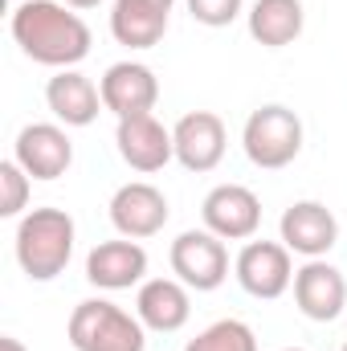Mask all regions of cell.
<instances>
[{
	"label": "cell",
	"mask_w": 347,
	"mask_h": 351,
	"mask_svg": "<svg viewBox=\"0 0 347 351\" xmlns=\"http://www.w3.org/2000/svg\"><path fill=\"white\" fill-rule=\"evenodd\" d=\"M147 4H160V8H168V12H172V4H176V0H147Z\"/></svg>",
	"instance_id": "25"
},
{
	"label": "cell",
	"mask_w": 347,
	"mask_h": 351,
	"mask_svg": "<svg viewBox=\"0 0 347 351\" xmlns=\"http://www.w3.org/2000/svg\"><path fill=\"white\" fill-rule=\"evenodd\" d=\"M278 229H282V245L290 250V254H298V258H327L331 250H335V241H339V221H335V213L327 208V204H319V200H294L286 213H282V221H278Z\"/></svg>",
	"instance_id": "9"
},
{
	"label": "cell",
	"mask_w": 347,
	"mask_h": 351,
	"mask_svg": "<svg viewBox=\"0 0 347 351\" xmlns=\"http://www.w3.org/2000/svg\"><path fill=\"white\" fill-rule=\"evenodd\" d=\"M184 4H188L192 21L208 25V29H225L246 12V0H184Z\"/></svg>",
	"instance_id": "22"
},
{
	"label": "cell",
	"mask_w": 347,
	"mask_h": 351,
	"mask_svg": "<svg viewBox=\"0 0 347 351\" xmlns=\"http://www.w3.org/2000/svg\"><path fill=\"white\" fill-rule=\"evenodd\" d=\"M45 102H49L53 119L66 123V127H90L98 119V110H106L102 106V90L78 70H58L45 82Z\"/></svg>",
	"instance_id": "17"
},
{
	"label": "cell",
	"mask_w": 347,
	"mask_h": 351,
	"mask_svg": "<svg viewBox=\"0 0 347 351\" xmlns=\"http://www.w3.org/2000/svg\"><path fill=\"white\" fill-rule=\"evenodd\" d=\"M172 274L196 294L217 290L229 278V250L217 233L208 229H188L172 241Z\"/></svg>",
	"instance_id": "5"
},
{
	"label": "cell",
	"mask_w": 347,
	"mask_h": 351,
	"mask_svg": "<svg viewBox=\"0 0 347 351\" xmlns=\"http://www.w3.org/2000/svg\"><path fill=\"white\" fill-rule=\"evenodd\" d=\"M135 315L147 331L156 335H176L188 315H192V298H188V286L180 278H147L135 294Z\"/></svg>",
	"instance_id": "16"
},
{
	"label": "cell",
	"mask_w": 347,
	"mask_h": 351,
	"mask_svg": "<svg viewBox=\"0 0 347 351\" xmlns=\"http://www.w3.org/2000/svg\"><path fill=\"white\" fill-rule=\"evenodd\" d=\"M147 274V250L131 237L119 241H98L86 258V282L98 290H131L143 286Z\"/></svg>",
	"instance_id": "15"
},
{
	"label": "cell",
	"mask_w": 347,
	"mask_h": 351,
	"mask_svg": "<svg viewBox=\"0 0 347 351\" xmlns=\"http://www.w3.org/2000/svg\"><path fill=\"white\" fill-rule=\"evenodd\" d=\"M204 229L221 241H254L261 229V200L246 184H217L200 204Z\"/></svg>",
	"instance_id": "8"
},
{
	"label": "cell",
	"mask_w": 347,
	"mask_h": 351,
	"mask_svg": "<svg viewBox=\"0 0 347 351\" xmlns=\"http://www.w3.org/2000/svg\"><path fill=\"white\" fill-rule=\"evenodd\" d=\"M70 348L74 351H143L147 348V327L139 315H127L110 298H86L74 306L66 323Z\"/></svg>",
	"instance_id": "3"
},
{
	"label": "cell",
	"mask_w": 347,
	"mask_h": 351,
	"mask_svg": "<svg viewBox=\"0 0 347 351\" xmlns=\"http://www.w3.org/2000/svg\"><path fill=\"white\" fill-rule=\"evenodd\" d=\"M241 147H246L254 168L278 172V168L294 164L298 152H302V119L290 106H282V102H265L246 119Z\"/></svg>",
	"instance_id": "4"
},
{
	"label": "cell",
	"mask_w": 347,
	"mask_h": 351,
	"mask_svg": "<svg viewBox=\"0 0 347 351\" xmlns=\"http://www.w3.org/2000/svg\"><path fill=\"white\" fill-rule=\"evenodd\" d=\"M184 351H258V335L241 319H221V323L204 327L196 339H188Z\"/></svg>",
	"instance_id": "20"
},
{
	"label": "cell",
	"mask_w": 347,
	"mask_h": 351,
	"mask_svg": "<svg viewBox=\"0 0 347 351\" xmlns=\"http://www.w3.org/2000/svg\"><path fill=\"white\" fill-rule=\"evenodd\" d=\"M74 217L66 208H29L16 221V262L29 282H53L74 258Z\"/></svg>",
	"instance_id": "2"
},
{
	"label": "cell",
	"mask_w": 347,
	"mask_h": 351,
	"mask_svg": "<svg viewBox=\"0 0 347 351\" xmlns=\"http://www.w3.org/2000/svg\"><path fill=\"white\" fill-rule=\"evenodd\" d=\"M172 143H176L180 168L200 176V172H213V168L225 160L229 135H225L221 114H213V110H188V114L172 127Z\"/></svg>",
	"instance_id": "11"
},
{
	"label": "cell",
	"mask_w": 347,
	"mask_h": 351,
	"mask_svg": "<svg viewBox=\"0 0 347 351\" xmlns=\"http://www.w3.org/2000/svg\"><path fill=\"white\" fill-rule=\"evenodd\" d=\"M110 33L127 49H152L168 33V8L147 0H115L110 8Z\"/></svg>",
	"instance_id": "19"
},
{
	"label": "cell",
	"mask_w": 347,
	"mask_h": 351,
	"mask_svg": "<svg viewBox=\"0 0 347 351\" xmlns=\"http://www.w3.org/2000/svg\"><path fill=\"white\" fill-rule=\"evenodd\" d=\"M294 302L311 323H335L347 306V278L323 258L294 269Z\"/></svg>",
	"instance_id": "14"
},
{
	"label": "cell",
	"mask_w": 347,
	"mask_h": 351,
	"mask_svg": "<svg viewBox=\"0 0 347 351\" xmlns=\"http://www.w3.org/2000/svg\"><path fill=\"white\" fill-rule=\"evenodd\" d=\"M168 217H172L168 196L147 180H131L110 196V225L119 229V237L147 241L168 225Z\"/></svg>",
	"instance_id": "7"
},
{
	"label": "cell",
	"mask_w": 347,
	"mask_h": 351,
	"mask_svg": "<svg viewBox=\"0 0 347 351\" xmlns=\"http://www.w3.org/2000/svg\"><path fill=\"white\" fill-rule=\"evenodd\" d=\"M115 147L123 156L127 168L152 176L160 168H168L176 160V143L172 131L156 119V114H131V119H119L115 127Z\"/></svg>",
	"instance_id": "10"
},
{
	"label": "cell",
	"mask_w": 347,
	"mask_h": 351,
	"mask_svg": "<svg viewBox=\"0 0 347 351\" xmlns=\"http://www.w3.org/2000/svg\"><path fill=\"white\" fill-rule=\"evenodd\" d=\"M0 351H29L21 339H12V335H0Z\"/></svg>",
	"instance_id": "23"
},
{
	"label": "cell",
	"mask_w": 347,
	"mask_h": 351,
	"mask_svg": "<svg viewBox=\"0 0 347 351\" xmlns=\"http://www.w3.org/2000/svg\"><path fill=\"white\" fill-rule=\"evenodd\" d=\"M233 274H237L241 290L261 302H274L294 286V262L282 241H246L233 262Z\"/></svg>",
	"instance_id": "6"
},
{
	"label": "cell",
	"mask_w": 347,
	"mask_h": 351,
	"mask_svg": "<svg viewBox=\"0 0 347 351\" xmlns=\"http://www.w3.org/2000/svg\"><path fill=\"white\" fill-rule=\"evenodd\" d=\"M246 21H250V37L258 45L282 49V45H294L302 37L307 12H302V0H254Z\"/></svg>",
	"instance_id": "18"
},
{
	"label": "cell",
	"mask_w": 347,
	"mask_h": 351,
	"mask_svg": "<svg viewBox=\"0 0 347 351\" xmlns=\"http://www.w3.org/2000/svg\"><path fill=\"white\" fill-rule=\"evenodd\" d=\"M12 160L33 180H58L74 164V143H70L66 127H58V123H29V127H21V135L12 143Z\"/></svg>",
	"instance_id": "12"
},
{
	"label": "cell",
	"mask_w": 347,
	"mask_h": 351,
	"mask_svg": "<svg viewBox=\"0 0 347 351\" xmlns=\"http://www.w3.org/2000/svg\"><path fill=\"white\" fill-rule=\"evenodd\" d=\"M66 4H70V8H98L102 0H66Z\"/></svg>",
	"instance_id": "24"
},
{
	"label": "cell",
	"mask_w": 347,
	"mask_h": 351,
	"mask_svg": "<svg viewBox=\"0 0 347 351\" xmlns=\"http://www.w3.org/2000/svg\"><path fill=\"white\" fill-rule=\"evenodd\" d=\"M102 106L115 114V119H131V114H152L156 102H160V78L152 66L143 62H115L106 74H102Z\"/></svg>",
	"instance_id": "13"
},
{
	"label": "cell",
	"mask_w": 347,
	"mask_h": 351,
	"mask_svg": "<svg viewBox=\"0 0 347 351\" xmlns=\"http://www.w3.org/2000/svg\"><path fill=\"white\" fill-rule=\"evenodd\" d=\"M339 351H347V343H344V348H339Z\"/></svg>",
	"instance_id": "27"
},
{
	"label": "cell",
	"mask_w": 347,
	"mask_h": 351,
	"mask_svg": "<svg viewBox=\"0 0 347 351\" xmlns=\"http://www.w3.org/2000/svg\"><path fill=\"white\" fill-rule=\"evenodd\" d=\"M12 41L25 58L49 70H74L90 58V25L66 0H21L12 8Z\"/></svg>",
	"instance_id": "1"
},
{
	"label": "cell",
	"mask_w": 347,
	"mask_h": 351,
	"mask_svg": "<svg viewBox=\"0 0 347 351\" xmlns=\"http://www.w3.org/2000/svg\"><path fill=\"white\" fill-rule=\"evenodd\" d=\"M29 180L16 160H4L0 164V217H21L29 208Z\"/></svg>",
	"instance_id": "21"
},
{
	"label": "cell",
	"mask_w": 347,
	"mask_h": 351,
	"mask_svg": "<svg viewBox=\"0 0 347 351\" xmlns=\"http://www.w3.org/2000/svg\"><path fill=\"white\" fill-rule=\"evenodd\" d=\"M286 351H302V348H286Z\"/></svg>",
	"instance_id": "26"
}]
</instances>
